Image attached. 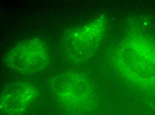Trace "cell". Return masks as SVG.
Returning <instances> with one entry per match:
<instances>
[{
	"label": "cell",
	"instance_id": "obj_1",
	"mask_svg": "<svg viewBox=\"0 0 155 115\" xmlns=\"http://www.w3.org/2000/svg\"><path fill=\"white\" fill-rule=\"evenodd\" d=\"M8 58L13 69L24 73H32L43 69L48 61L44 45L38 40H29L12 49Z\"/></svg>",
	"mask_w": 155,
	"mask_h": 115
},
{
	"label": "cell",
	"instance_id": "obj_2",
	"mask_svg": "<svg viewBox=\"0 0 155 115\" xmlns=\"http://www.w3.org/2000/svg\"><path fill=\"white\" fill-rule=\"evenodd\" d=\"M35 94L34 88L25 84L10 86L1 97V111L8 115H20L27 110Z\"/></svg>",
	"mask_w": 155,
	"mask_h": 115
}]
</instances>
